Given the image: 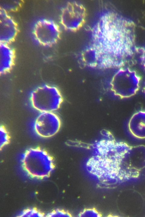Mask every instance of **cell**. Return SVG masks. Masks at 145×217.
<instances>
[{
  "label": "cell",
  "instance_id": "cell-1",
  "mask_svg": "<svg viewBox=\"0 0 145 217\" xmlns=\"http://www.w3.org/2000/svg\"><path fill=\"white\" fill-rule=\"evenodd\" d=\"M30 99L33 107L40 113L55 112L60 108L63 101L59 89L48 84L41 85L34 90Z\"/></svg>",
  "mask_w": 145,
  "mask_h": 217
},
{
  "label": "cell",
  "instance_id": "cell-2",
  "mask_svg": "<svg viewBox=\"0 0 145 217\" xmlns=\"http://www.w3.org/2000/svg\"><path fill=\"white\" fill-rule=\"evenodd\" d=\"M140 80V77L135 71L129 69H121L112 78L111 90L116 96L121 98H129L138 91Z\"/></svg>",
  "mask_w": 145,
  "mask_h": 217
},
{
  "label": "cell",
  "instance_id": "cell-3",
  "mask_svg": "<svg viewBox=\"0 0 145 217\" xmlns=\"http://www.w3.org/2000/svg\"><path fill=\"white\" fill-rule=\"evenodd\" d=\"M22 162L24 169L29 174L31 171H47L50 174L54 167L52 157L39 147L27 150L23 156Z\"/></svg>",
  "mask_w": 145,
  "mask_h": 217
},
{
  "label": "cell",
  "instance_id": "cell-4",
  "mask_svg": "<svg viewBox=\"0 0 145 217\" xmlns=\"http://www.w3.org/2000/svg\"><path fill=\"white\" fill-rule=\"evenodd\" d=\"M33 34L35 39L41 45L50 46L57 41L60 35L57 24L54 21L47 18H41L34 25Z\"/></svg>",
  "mask_w": 145,
  "mask_h": 217
},
{
  "label": "cell",
  "instance_id": "cell-5",
  "mask_svg": "<svg viewBox=\"0 0 145 217\" xmlns=\"http://www.w3.org/2000/svg\"><path fill=\"white\" fill-rule=\"evenodd\" d=\"M61 126L60 119L55 112H40L37 117L34 123V129L36 134L40 137L49 138L56 135Z\"/></svg>",
  "mask_w": 145,
  "mask_h": 217
},
{
  "label": "cell",
  "instance_id": "cell-6",
  "mask_svg": "<svg viewBox=\"0 0 145 217\" xmlns=\"http://www.w3.org/2000/svg\"><path fill=\"white\" fill-rule=\"evenodd\" d=\"M84 12L83 8L80 5H69L62 12L61 17L62 24L68 29L78 28L83 21Z\"/></svg>",
  "mask_w": 145,
  "mask_h": 217
},
{
  "label": "cell",
  "instance_id": "cell-7",
  "mask_svg": "<svg viewBox=\"0 0 145 217\" xmlns=\"http://www.w3.org/2000/svg\"><path fill=\"white\" fill-rule=\"evenodd\" d=\"M17 24L7 11L1 8L0 11V43L10 44L18 33Z\"/></svg>",
  "mask_w": 145,
  "mask_h": 217
},
{
  "label": "cell",
  "instance_id": "cell-8",
  "mask_svg": "<svg viewBox=\"0 0 145 217\" xmlns=\"http://www.w3.org/2000/svg\"><path fill=\"white\" fill-rule=\"evenodd\" d=\"M15 52L10 44L0 43V73L4 74L12 68L14 63Z\"/></svg>",
  "mask_w": 145,
  "mask_h": 217
},
{
  "label": "cell",
  "instance_id": "cell-9",
  "mask_svg": "<svg viewBox=\"0 0 145 217\" xmlns=\"http://www.w3.org/2000/svg\"><path fill=\"white\" fill-rule=\"evenodd\" d=\"M128 128L134 137L145 139V111H139L131 116L128 122Z\"/></svg>",
  "mask_w": 145,
  "mask_h": 217
},
{
  "label": "cell",
  "instance_id": "cell-10",
  "mask_svg": "<svg viewBox=\"0 0 145 217\" xmlns=\"http://www.w3.org/2000/svg\"><path fill=\"white\" fill-rule=\"evenodd\" d=\"M0 147L1 149L9 143L10 137L8 131L3 125L0 126Z\"/></svg>",
  "mask_w": 145,
  "mask_h": 217
},
{
  "label": "cell",
  "instance_id": "cell-11",
  "mask_svg": "<svg viewBox=\"0 0 145 217\" xmlns=\"http://www.w3.org/2000/svg\"><path fill=\"white\" fill-rule=\"evenodd\" d=\"M81 217H98L101 215L95 209H88L84 210L80 214Z\"/></svg>",
  "mask_w": 145,
  "mask_h": 217
},
{
  "label": "cell",
  "instance_id": "cell-12",
  "mask_svg": "<svg viewBox=\"0 0 145 217\" xmlns=\"http://www.w3.org/2000/svg\"><path fill=\"white\" fill-rule=\"evenodd\" d=\"M21 216H25V215L27 216H37L42 217L44 216V214L42 213L38 212L36 209H27L24 210L21 214Z\"/></svg>",
  "mask_w": 145,
  "mask_h": 217
},
{
  "label": "cell",
  "instance_id": "cell-13",
  "mask_svg": "<svg viewBox=\"0 0 145 217\" xmlns=\"http://www.w3.org/2000/svg\"><path fill=\"white\" fill-rule=\"evenodd\" d=\"M47 215V216L70 217V214L63 210H54Z\"/></svg>",
  "mask_w": 145,
  "mask_h": 217
},
{
  "label": "cell",
  "instance_id": "cell-14",
  "mask_svg": "<svg viewBox=\"0 0 145 217\" xmlns=\"http://www.w3.org/2000/svg\"><path fill=\"white\" fill-rule=\"evenodd\" d=\"M142 60L144 66L145 67V53L144 54L142 57Z\"/></svg>",
  "mask_w": 145,
  "mask_h": 217
},
{
  "label": "cell",
  "instance_id": "cell-15",
  "mask_svg": "<svg viewBox=\"0 0 145 217\" xmlns=\"http://www.w3.org/2000/svg\"><path fill=\"white\" fill-rule=\"evenodd\" d=\"M143 89H144V91L145 92V86H144V88H143Z\"/></svg>",
  "mask_w": 145,
  "mask_h": 217
}]
</instances>
